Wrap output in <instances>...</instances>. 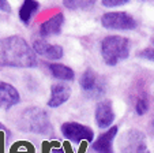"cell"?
Masks as SVG:
<instances>
[{
	"label": "cell",
	"mask_w": 154,
	"mask_h": 153,
	"mask_svg": "<svg viewBox=\"0 0 154 153\" xmlns=\"http://www.w3.org/2000/svg\"><path fill=\"white\" fill-rule=\"evenodd\" d=\"M35 66V53L25 38L19 36L0 38V67L33 69Z\"/></svg>",
	"instance_id": "cell-1"
},
{
	"label": "cell",
	"mask_w": 154,
	"mask_h": 153,
	"mask_svg": "<svg viewBox=\"0 0 154 153\" xmlns=\"http://www.w3.org/2000/svg\"><path fill=\"white\" fill-rule=\"evenodd\" d=\"M130 51V40L122 36H106L101 41V56L105 63L111 67L128 59Z\"/></svg>",
	"instance_id": "cell-2"
},
{
	"label": "cell",
	"mask_w": 154,
	"mask_h": 153,
	"mask_svg": "<svg viewBox=\"0 0 154 153\" xmlns=\"http://www.w3.org/2000/svg\"><path fill=\"white\" fill-rule=\"evenodd\" d=\"M19 127L23 131L33 134H45L51 135L53 133L49 116L44 110L38 107H30L22 112L19 120Z\"/></svg>",
	"instance_id": "cell-3"
},
{
	"label": "cell",
	"mask_w": 154,
	"mask_h": 153,
	"mask_svg": "<svg viewBox=\"0 0 154 153\" xmlns=\"http://www.w3.org/2000/svg\"><path fill=\"white\" fill-rule=\"evenodd\" d=\"M79 86L86 97L97 98L102 97L106 93V81L104 77L97 74L93 69H87L79 78Z\"/></svg>",
	"instance_id": "cell-4"
},
{
	"label": "cell",
	"mask_w": 154,
	"mask_h": 153,
	"mask_svg": "<svg viewBox=\"0 0 154 153\" xmlns=\"http://www.w3.org/2000/svg\"><path fill=\"white\" fill-rule=\"evenodd\" d=\"M101 25L109 30H134L137 29L138 22L125 11H109L101 17Z\"/></svg>",
	"instance_id": "cell-5"
},
{
	"label": "cell",
	"mask_w": 154,
	"mask_h": 153,
	"mask_svg": "<svg viewBox=\"0 0 154 153\" xmlns=\"http://www.w3.org/2000/svg\"><path fill=\"white\" fill-rule=\"evenodd\" d=\"M120 150L122 153H150L146 135L137 129L124 133L120 139Z\"/></svg>",
	"instance_id": "cell-6"
},
{
	"label": "cell",
	"mask_w": 154,
	"mask_h": 153,
	"mask_svg": "<svg viewBox=\"0 0 154 153\" xmlns=\"http://www.w3.org/2000/svg\"><path fill=\"white\" fill-rule=\"evenodd\" d=\"M60 130L64 138L71 142H75V144H79L82 141L91 142L94 138V131L90 127L76 123V122H66L61 124Z\"/></svg>",
	"instance_id": "cell-7"
},
{
	"label": "cell",
	"mask_w": 154,
	"mask_h": 153,
	"mask_svg": "<svg viewBox=\"0 0 154 153\" xmlns=\"http://www.w3.org/2000/svg\"><path fill=\"white\" fill-rule=\"evenodd\" d=\"M94 118H96V123L98 129H109L115 122V111L112 101L101 100L100 103H97Z\"/></svg>",
	"instance_id": "cell-8"
},
{
	"label": "cell",
	"mask_w": 154,
	"mask_h": 153,
	"mask_svg": "<svg viewBox=\"0 0 154 153\" xmlns=\"http://www.w3.org/2000/svg\"><path fill=\"white\" fill-rule=\"evenodd\" d=\"M33 51H34L37 55L42 56L45 59H49V60H59V59L63 58V48L57 44H51L47 43L44 40H35L33 43Z\"/></svg>",
	"instance_id": "cell-9"
},
{
	"label": "cell",
	"mask_w": 154,
	"mask_h": 153,
	"mask_svg": "<svg viewBox=\"0 0 154 153\" xmlns=\"http://www.w3.org/2000/svg\"><path fill=\"white\" fill-rule=\"evenodd\" d=\"M117 131H119V127L111 126L109 130L102 133L101 135L94 141V144L91 145L94 152L96 153H115L113 152V141L117 135Z\"/></svg>",
	"instance_id": "cell-10"
},
{
	"label": "cell",
	"mask_w": 154,
	"mask_h": 153,
	"mask_svg": "<svg viewBox=\"0 0 154 153\" xmlns=\"http://www.w3.org/2000/svg\"><path fill=\"white\" fill-rule=\"evenodd\" d=\"M20 103V96L17 88L7 82L0 81V108L2 110H11L17 104Z\"/></svg>",
	"instance_id": "cell-11"
},
{
	"label": "cell",
	"mask_w": 154,
	"mask_h": 153,
	"mask_svg": "<svg viewBox=\"0 0 154 153\" xmlns=\"http://www.w3.org/2000/svg\"><path fill=\"white\" fill-rule=\"evenodd\" d=\"M64 25V15L61 12L49 17L48 19H45L40 26V36L44 38L51 37V36H59L61 33Z\"/></svg>",
	"instance_id": "cell-12"
},
{
	"label": "cell",
	"mask_w": 154,
	"mask_h": 153,
	"mask_svg": "<svg viewBox=\"0 0 154 153\" xmlns=\"http://www.w3.org/2000/svg\"><path fill=\"white\" fill-rule=\"evenodd\" d=\"M71 97V88L64 84H56L51 88V97L48 100V107L57 108L67 103Z\"/></svg>",
	"instance_id": "cell-13"
},
{
	"label": "cell",
	"mask_w": 154,
	"mask_h": 153,
	"mask_svg": "<svg viewBox=\"0 0 154 153\" xmlns=\"http://www.w3.org/2000/svg\"><path fill=\"white\" fill-rule=\"evenodd\" d=\"M47 67L51 71V74L60 81H74V78H75L74 70L70 69L68 66H64L60 63H49L47 64Z\"/></svg>",
	"instance_id": "cell-14"
},
{
	"label": "cell",
	"mask_w": 154,
	"mask_h": 153,
	"mask_svg": "<svg viewBox=\"0 0 154 153\" xmlns=\"http://www.w3.org/2000/svg\"><path fill=\"white\" fill-rule=\"evenodd\" d=\"M40 8L38 2H33V0H26L23 2V4L19 8V19L23 23L25 26H29L32 18L34 17V14L37 12V10Z\"/></svg>",
	"instance_id": "cell-15"
},
{
	"label": "cell",
	"mask_w": 154,
	"mask_h": 153,
	"mask_svg": "<svg viewBox=\"0 0 154 153\" xmlns=\"http://www.w3.org/2000/svg\"><path fill=\"white\" fill-rule=\"evenodd\" d=\"M150 110V97L146 92L140 93L135 101V112L138 115H146Z\"/></svg>",
	"instance_id": "cell-16"
},
{
	"label": "cell",
	"mask_w": 154,
	"mask_h": 153,
	"mask_svg": "<svg viewBox=\"0 0 154 153\" xmlns=\"http://www.w3.org/2000/svg\"><path fill=\"white\" fill-rule=\"evenodd\" d=\"M63 6L68 10H89L94 6V2H75V0H67L63 2Z\"/></svg>",
	"instance_id": "cell-17"
},
{
	"label": "cell",
	"mask_w": 154,
	"mask_h": 153,
	"mask_svg": "<svg viewBox=\"0 0 154 153\" xmlns=\"http://www.w3.org/2000/svg\"><path fill=\"white\" fill-rule=\"evenodd\" d=\"M130 3V0H104L101 2V4L104 7L108 8H115V7H120V6H125Z\"/></svg>",
	"instance_id": "cell-18"
},
{
	"label": "cell",
	"mask_w": 154,
	"mask_h": 153,
	"mask_svg": "<svg viewBox=\"0 0 154 153\" xmlns=\"http://www.w3.org/2000/svg\"><path fill=\"white\" fill-rule=\"evenodd\" d=\"M139 58H143V59H147V60L153 62L154 60V52H153V46H147V48L142 49L139 52L137 53Z\"/></svg>",
	"instance_id": "cell-19"
},
{
	"label": "cell",
	"mask_w": 154,
	"mask_h": 153,
	"mask_svg": "<svg viewBox=\"0 0 154 153\" xmlns=\"http://www.w3.org/2000/svg\"><path fill=\"white\" fill-rule=\"evenodd\" d=\"M0 11L7 12V14H10V12H11V6H10V3H8V2H4V0H0Z\"/></svg>",
	"instance_id": "cell-20"
},
{
	"label": "cell",
	"mask_w": 154,
	"mask_h": 153,
	"mask_svg": "<svg viewBox=\"0 0 154 153\" xmlns=\"http://www.w3.org/2000/svg\"><path fill=\"white\" fill-rule=\"evenodd\" d=\"M52 153H64V150L63 149H59V148H57V149H53Z\"/></svg>",
	"instance_id": "cell-21"
}]
</instances>
